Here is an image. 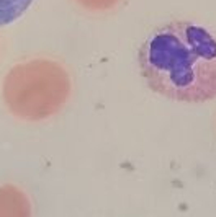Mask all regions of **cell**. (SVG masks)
Here are the masks:
<instances>
[{"label": "cell", "instance_id": "4", "mask_svg": "<svg viewBox=\"0 0 216 217\" xmlns=\"http://www.w3.org/2000/svg\"><path fill=\"white\" fill-rule=\"evenodd\" d=\"M33 0H0V26L13 23L18 20Z\"/></svg>", "mask_w": 216, "mask_h": 217}, {"label": "cell", "instance_id": "3", "mask_svg": "<svg viewBox=\"0 0 216 217\" xmlns=\"http://www.w3.org/2000/svg\"><path fill=\"white\" fill-rule=\"evenodd\" d=\"M0 217H33L31 202L20 188L0 186Z\"/></svg>", "mask_w": 216, "mask_h": 217}, {"label": "cell", "instance_id": "2", "mask_svg": "<svg viewBox=\"0 0 216 217\" xmlns=\"http://www.w3.org/2000/svg\"><path fill=\"white\" fill-rule=\"evenodd\" d=\"M71 91L62 67L48 60L16 65L3 83V100L21 119L39 121L57 113Z\"/></svg>", "mask_w": 216, "mask_h": 217}, {"label": "cell", "instance_id": "1", "mask_svg": "<svg viewBox=\"0 0 216 217\" xmlns=\"http://www.w3.org/2000/svg\"><path fill=\"white\" fill-rule=\"evenodd\" d=\"M139 67L151 90L185 103L216 98V36L193 21H170L146 38Z\"/></svg>", "mask_w": 216, "mask_h": 217}]
</instances>
